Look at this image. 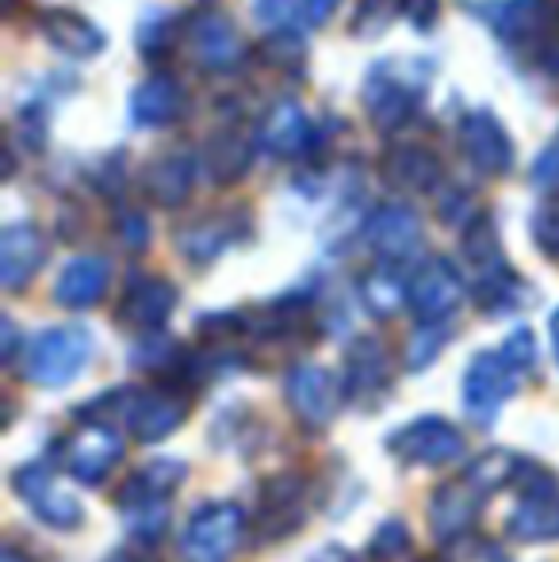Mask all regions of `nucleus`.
Segmentation results:
<instances>
[{
    "mask_svg": "<svg viewBox=\"0 0 559 562\" xmlns=\"http://www.w3.org/2000/svg\"><path fill=\"white\" fill-rule=\"evenodd\" d=\"M460 146L468 154V161L479 172H491V177L510 172V165H514V146H510L506 126L487 108H476V112L460 119Z\"/></svg>",
    "mask_w": 559,
    "mask_h": 562,
    "instance_id": "nucleus-15",
    "label": "nucleus"
},
{
    "mask_svg": "<svg viewBox=\"0 0 559 562\" xmlns=\"http://www.w3.org/2000/svg\"><path fill=\"white\" fill-rule=\"evenodd\" d=\"M180 35V23L172 12H165V8H154V12L142 15L138 23V46L146 58H161L165 50L172 46V38Z\"/></svg>",
    "mask_w": 559,
    "mask_h": 562,
    "instance_id": "nucleus-33",
    "label": "nucleus"
},
{
    "mask_svg": "<svg viewBox=\"0 0 559 562\" xmlns=\"http://www.w3.org/2000/svg\"><path fill=\"white\" fill-rule=\"evenodd\" d=\"M0 562H27V559H23V555H15V551H4V559H0Z\"/></svg>",
    "mask_w": 559,
    "mask_h": 562,
    "instance_id": "nucleus-47",
    "label": "nucleus"
},
{
    "mask_svg": "<svg viewBox=\"0 0 559 562\" xmlns=\"http://www.w3.org/2000/svg\"><path fill=\"white\" fill-rule=\"evenodd\" d=\"M261 146L272 157H299L306 149H318V126L311 123L306 108L299 100H280L272 115L261 126Z\"/></svg>",
    "mask_w": 559,
    "mask_h": 562,
    "instance_id": "nucleus-19",
    "label": "nucleus"
},
{
    "mask_svg": "<svg viewBox=\"0 0 559 562\" xmlns=\"http://www.w3.org/2000/svg\"><path fill=\"white\" fill-rule=\"evenodd\" d=\"M365 241L383 265L406 260L422 241V218L411 207H403V203H383L365 223Z\"/></svg>",
    "mask_w": 559,
    "mask_h": 562,
    "instance_id": "nucleus-16",
    "label": "nucleus"
},
{
    "mask_svg": "<svg viewBox=\"0 0 559 562\" xmlns=\"http://www.w3.org/2000/svg\"><path fill=\"white\" fill-rule=\"evenodd\" d=\"M406 543H411V536H406V528L403 525H395V520H388V525L380 528V536H376V555H399V551L406 548Z\"/></svg>",
    "mask_w": 559,
    "mask_h": 562,
    "instance_id": "nucleus-40",
    "label": "nucleus"
},
{
    "mask_svg": "<svg viewBox=\"0 0 559 562\" xmlns=\"http://www.w3.org/2000/svg\"><path fill=\"white\" fill-rule=\"evenodd\" d=\"M108 283H112V268L104 257H74L66 268L58 272L54 283V299L69 311H85V306H97L104 299Z\"/></svg>",
    "mask_w": 559,
    "mask_h": 562,
    "instance_id": "nucleus-22",
    "label": "nucleus"
},
{
    "mask_svg": "<svg viewBox=\"0 0 559 562\" xmlns=\"http://www.w3.org/2000/svg\"><path fill=\"white\" fill-rule=\"evenodd\" d=\"M383 172H388L391 184L425 192V188L437 184L440 165H437V157L422 146H395L388 157H383Z\"/></svg>",
    "mask_w": 559,
    "mask_h": 562,
    "instance_id": "nucleus-29",
    "label": "nucleus"
},
{
    "mask_svg": "<svg viewBox=\"0 0 559 562\" xmlns=\"http://www.w3.org/2000/svg\"><path fill=\"white\" fill-rule=\"evenodd\" d=\"M188 92L180 85V77L172 74H154L131 92V123L138 131H161V126L177 123L185 115Z\"/></svg>",
    "mask_w": 559,
    "mask_h": 562,
    "instance_id": "nucleus-17",
    "label": "nucleus"
},
{
    "mask_svg": "<svg viewBox=\"0 0 559 562\" xmlns=\"http://www.w3.org/2000/svg\"><path fill=\"white\" fill-rule=\"evenodd\" d=\"M192 184H195V161L185 149L157 157L146 169V195L157 207H180L188 200V192H192Z\"/></svg>",
    "mask_w": 559,
    "mask_h": 562,
    "instance_id": "nucleus-26",
    "label": "nucleus"
},
{
    "mask_svg": "<svg viewBox=\"0 0 559 562\" xmlns=\"http://www.w3.org/2000/svg\"><path fill=\"white\" fill-rule=\"evenodd\" d=\"M476 15H483L487 27L510 46L533 50L545 43L552 31V4L548 0H494V4H476Z\"/></svg>",
    "mask_w": 559,
    "mask_h": 562,
    "instance_id": "nucleus-10",
    "label": "nucleus"
},
{
    "mask_svg": "<svg viewBox=\"0 0 559 562\" xmlns=\"http://www.w3.org/2000/svg\"><path fill=\"white\" fill-rule=\"evenodd\" d=\"M311 562H357V559H353L345 548H322Z\"/></svg>",
    "mask_w": 559,
    "mask_h": 562,
    "instance_id": "nucleus-43",
    "label": "nucleus"
},
{
    "mask_svg": "<svg viewBox=\"0 0 559 562\" xmlns=\"http://www.w3.org/2000/svg\"><path fill=\"white\" fill-rule=\"evenodd\" d=\"M502 356H506L510 363H514L517 371H529L533 368V360H537V345H533V334L529 329H514L506 340H502V348H499Z\"/></svg>",
    "mask_w": 559,
    "mask_h": 562,
    "instance_id": "nucleus-38",
    "label": "nucleus"
},
{
    "mask_svg": "<svg viewBox=\"0 0 559 562\" xmlns=\"http://www.w3.org/2000/svg\"><path fill=\"white\" fill-rule=\"evenodd\" d=\"M249 161H254V142L238 131H223L211 138L208 149V177L215 184H234V180L246 177Z\"/></svg>",
    "mask_w": 559,
    "mask_h": 562,
    "instance_id": "nucleus-30",
    "label": "nucleus"
},
{
    "mask_svg": "<svg viewBox=\"0 0 559 562\" xmlns=\"http://www.w3.org/2000/svg\"><path fill=\"white\" fill-rule=\"evenodd\" d=\"M433 66L422 58H383L365 74V108L383 131H399L411 123L429 89Z\"/></svg>",
    "mask_w": 559,
    "mask_h": 562,
    "instance_id": "nucleus-1",
    "label": "nucleus"
},
{
    "mask_svg": "<svg viewBox=\"0 0 559 562\" xmlns=\"http://www.w3.org/2000/svg\"><path fill=\"white\" fill-rule=\"evenodd\" d=\"M388 451L411 467H440L463 456V437L445 417H418V422L391 432Z\"/></svg>",
    "mask_w": 559,
    "mask_h": 562,
    "instance_id": "nucleus-9",
    "label": "nucleus"
},
{
    "mask_svg": "<svg viewBox=\"0 0 559 562\" xmlns=\"http://www.w3.org/2000/svg\"><path fill=\"white\" fill-rule=\"evenodd\" d=\"M437 12H440L437 0H403V15H406V20H411L418 31H429V27H433V20H437Z\"/></svg>",
    "mask_w": 559,
    "mask_h": 562,
    "instance_id": "nucleus-41",
    "label": "nucleus"
},
{
    "mask_svg": "<svg viewBox=\"0 0 559 562\" xmlns=\"http://www.w3.org/2000/svg\"><path fill=\"white\" fill-rule=\"evenodd\" d=\"M517 482H522V497L510 513V532L522 543L559 540V482L533 463H525Z\"/></svg>",
    "mask_w": 559,
    "mask_h": 562,
    "instance_id": "nucleus-6",
    "label": "nucleus"
},
{
    "mask_svg": "<svg viewBox=\"0 0 559 562\" xmlns=\"http://www.w3.org/2000/svg\"><path fill=\"white\" fill-rule=\"evenodd\" d=\"M12 490L20 494V502L35 513L43 525L51 528H77L81 525V502L69 494L58 482V474L43 463H23L20 471L12 474Z\"/></svg>",
    "mask_w": 559,
    "mask_h": 562,
    "instance_id": "nucleus-7",
    "label": "nucleus"
},
{
    "mask_svg": "<svg viewBox=\"0 0 559 562\" xmlns=\"http://www.w3.org/2000/svg\"><path fill=\"white\" fill-rule=\"evenodd\" d=\"M548 334H552V348H556V360H559V311L552 314V322H548Z\"/></svg>",
    "mask_w": 559,
    "mask_h": 562,
    "instance_id": "nucleus-46",
    "label": "nucleus"
},
{
    "mask_svg": "<svg viewBox=\"0 0 559 562\" xmlns=\"http://www.w3.org/2000/svg\"><path fill=\"white\" fill-rule=\"evenodd\" d=\"M177 306V288L161 276H131L127 291L120 299V322H127L131 329H161L165 318Z\"/></svg>",
    "mask_w": 559,
    "mask_h": 562,
    "instance_id": "nucleus-18",
    "label": "nucleus"
},
{
    "mask_svg": "<svg viewBox=\"0 0 559 562\" xmlns=\"http://www.w3.org/2000/svg\"><path fill=\"white\" fill-rule=\"evenodd\" d=\"M337 0H257V20L277 35H303L334 15Z\"/></svg>",
    "mask_w": 559,
    "mask_h": 562,
    "instance_id": "nucleus-24",
    "label": "nucleus"
},
{
    "mask_svg": "<svg viewBox=\"0 0 559 562\" xmlns=\"http://www.w3.org/2000/svg\"><path fill=\"white\" fill-rule=\"evenodd\" d=\"M391 363L380 340H357L345 356V391L353 398H376L388 386Z\"/></svg>",
    "mask_w": 559,
    "mask_h": 562,
    "instance_id": "nucleus-27",
    "label": "nucleus"
},
{
    "mask_svg": "<svg viewBox=\"0 0 559 562\" xmlns=\"http://www.w3.org/2000/svg\"><path fill=\"white\" fill-rule=\"evenodd\" d=\"M123 169H127V157H123V154L104 157V169H100V177H97L100 192H104V195H112L115 188L123 184Z\"/></svg>",
    "mask_w": 559,
    "mask_h": 562,
    "instance_id": "nucleus-42",
    "label": "nucleus"
},
{
    "mask_svg": "<svg viewBox=\"0 0 559 562\" xmlns=\"http://www.w3.org/2000/svg\"><path fill=\"white\" fill-rule=\"evenodd\" d=\"M242 536H246V513L234 502H208L188 517L180 551L188 562H226L238 551Z\"/></svg>",
    "mask_w": 559,
    "mask_h": 562,
    "instance_id": "nucleus-5",
    "label": "nucleus"
},
{
    "mask_svg": "<svg viewBox=\"0 0 559 562\" xmlns=\"http://www.w3.org/2000/svg\"><path fill=\"white\" fill-rule=\"evenodd\" d=\"M533 237H537V245L548 257L559 252V195H552V200L537 211V218H533Z\"/></svg>",
    "mask_w": 559,
    "mask_h": 562,
    "instance_id": "nucleus-37",
    "label": "nucleus"
},
{
    "mask_svg": "<svg viewBox=\"0 0 559 562\" xmlns=\"http://www.w3.org/2000/svg\"><path fill=\"white\" fill-rule=\"evenodd\" d=\"M108 562H149V559L146 555H135V551H115V555L108 559Z\"/></svg>",
    "mask_w": 559,
    "mask_h": 562,
    "instance_id": "nucleus-45",
    "label": "nucleus"
},
{
    "mask_svg": "<svg viewBox=\"0 0 559 562\" xmlns=\"http://www.w3.org/2000/svg\"><path fill=\"white\" fill-rule=\"evenodd\" d=\"M238 237H242V215H203V218H195L192 226L180 229L177 245L188 260L208 265V260H215L219 252L231 241H238Z\"/></svg>",
    "mask_w": 559,
    "mask_h": 562,
    "instance_id": "nucleus-25",
    "label": "nucleus"
},
{
    "mask_svg": "<svg viewBox=\"0 0 559 562\" xmlns=\"http://www.w3.org/2000/svg\"><path fill=\"white\" fill-rule=\"evenodd\" d=\"M445 340H448V329L440 326V322H437V326L422 322V329H414L411 345H406V368H411V371L429 368V363L440 356V348H445Z\"/></svg>",
    "mask_w": 559,
    "mask_h": 562,
    "instance_id": "nucleus-34",
    "label": "nucleus"
},
{
    "mask_svg": "<svg viewBox=\"0 0 559 562\" xmlns=\"http://www.w3.org/2000/svg\"><path fill=\"white\" fill-rule=\"evenodd\" d=\"M46 241L31 223H12L0 234V283L4 291H20L43 268Z\"/></svg>",
    "mask_w": 559,
    "mask_h": 562,
    "instance_id": "nucleus-21",
    "label": "nucleus"
},
{
    "mask_svg": "<svg viewBox=\"0 0 559 562\" xmlns=\"http://www.w3.org/2000/svg\"><path fill=\"white\" fill-rule=\"evenodd\" d=\"M533 184H537L540 192L559 195V131L548 138V146L540 149L537 161H533Z\"/></svg>",
    "mask_w": 559,
    "mask_h": 562,
    "instance_id": "nucleus-36",
    "label": "nucleus"
},
{
    "mask_svg": "<svg viewBox=\"0 0 559 562\" xmlns=\"http://www.w3.org/2000/svg\"><path fill=\"white\" fill-rule=\"evenodd\" d=\"M517 379H522V371H517L502 352L471 356L468 371H463V386H460L468 422L479 425V429H491V425L499 422L502 402L517 391Z\"/></svg>",
    "mask_w": 559,
    "mask_h": 562,
    "instance_id": "nucleus-4",
    "label": "nucleus"
},
{
    "mask_svg": "<svg viewBox=\"0 0 559 562\" xmlns=\"http://www.w3.org/2000/svg\"><path fill=\"white\" fill-rule=\"evenodd\" d=\"M525 471V463L514 456V451L506 448H494V451H483L479 459H471V467L463 471V479L471 482L476 490H483V494H494V490L510 486V482H517Z\"/></svg>",
    "mask_w": 559,
    "mask_h": 562,
    "instance_id": "nucleus-32",
    "label": "nucleus"
},
{
    "mask_svg": "<svg viewBox=\"0 0 559 562\" xmlns=\"http://www.w3.org/2000/svg\"><path fill=\"white\" fill-rule=\"evenodd\" d=\"M38 31H43L54 50L69 54V58H97L108 46V35L97 23L77 12H62V8H51V12L38 15Z\"/></svg>",
    "mask_w": 559,
    "mask_h": 562,
    "instance_id": "nucleus-23",
    "label": "nucleus"
},
{
    "mask_svg": "<svg viewBox=\"0 0 559 562\" xmlns=\"http://www.w3.org/2000/svg\"><path fill=\"white\" fill-rule=\"evenodd\" d=\"M188 417V398L185 391L161 383L149 391H127V409L123 422L138 440H165L180 422Z\"/></svg>",
    "mask_w": 559,
    "mask_h": 562,
    "instance_id": "nucleus-11",
    "label": "nucleus"
},
{
    "mask_svg": "<svg viewBox=\"0 0 559 562\" xmlns=\"http://www.w3.org/2000/svg\"><path fill=\"white\" fill-rule=\"evenodd\" d=\"M97 340L85 326H51L23 348V379L35 386H66L89 368Z\"/></svg>",
    "mask_w": 559,
    "mask_h": 562,
    "instance_id": "nucleus-3",
    "label": "nucleus"
},
{
    "mask_svg": "<svg viewBox=\"0 0 559 562\" xmlns=\"http://www.w3.org/2000/svg\"><path fill=\"white\" fill-rule=\"evenodd\" d=\"M460 299H463V280L452 268V260L433 257L411 276V306L422 322H429V326L445 322L448 314L460 306Z\"/></svg>",
    "mask_w": 559,
    "mask_h": 562,
    "instance_id": "nucleus-14",
    "label": "nucleus"
},
{
    "mask_svg": "<svg viewBox=\"0 0 559 562\" xmlns=\"http://www.w3.org/2000/svg\"><path fill=\"white\" fill-rule=\"evenodd\" d=\"M120 459H123V440L104 422H81L62 440V467L77 482H100Z\"/></svg>",
    "mask_w": 559,
    "mask_h": 562,
    "instance_id": "nucleus-8",
    "label": "nucleus"
},
{
    "mask_svg": "<svg viewBox=\"0 0 559 562\" xmlns=\"http://www.w3.org/2000/svg\"><path fill=\"white\" fill-rule=\"evenodd\" d=\"M360 299L376 318H391L403 303H411V283L399 276V268L380 265L360 280Z\"/></svg>",
    "mask_w": 559,
    "mask_h": 562,
    "instance_id": "nucleus-31",
    "label": "nucleus"
},
{
    "mask_svg": "<svg viewBox=\"0 0 559 562\" xmlns=\"http://www.w3.org/2000/svg\"><path fill=\"white\" fill-rule=\"evenodd\" d=\"M445 562H506L499 543L491 540H479V536H460V540L448 543Z\"/></svg>",
    "mask_w": 559,
    "mask_h": 562,
    "instance_id": "nucleus-35",
    "label": "nucleus"
},
{
    "mask_svg": "<svg viewBox=\"0 0 559 562\" xmlns=\"http://www.w3.org/2000/svg\"><path fill=\"white\" fill-rule=\"evenodd\" d=\"M115 229H120V241L127 245V249H146V241H149L146 215H138V211H123V215L115 218Z\"/></svg>",
    "mask_w": 559,
    "mask_h": 562,
    "instance_id": "nucleus-39",
    "label": "nucleus"
},
{
    "mask_svg": "<svg viewBox=\"0 0 559 562\" xmlns=\"http://www.w3.org/2000/svg\"><path fill=\"white\" fill-rule=\"evenodd\" d=\"M15 348H20V345H15V326L4 318V360H8V363L15 360Z\"/></svg>",
    "mask_w": 559,
    "mask_h": 562,
    "instance_id": "nucleus-44",
    "label": "nucleus"
},
{
    "mask_svg": "<svg viewBox=\"0 0 559 562\" xmlns=\"http://www.w3.org/2000/svg\"><path fill=\"white\" fill-rule=\"evenodd\" d=\"M188 50H192L195 66H203L208 74H231L246 58V43H242L238 27L215 12H200L188 23Z\"/></svg>",
    "mask_w": 559,
    "mask_h": 562,
    "instance_id": "nucleus-12",
    "label": "nucleus"
},
{
    "mask_svg": "<svg viewBox=\"0 0 559 562\" xmlns=\"http://www.w3.org/2000/svg\"><path fill=\"white\" fill-rule=\"evenodd\" d=\"M180 479H185V467L177 459H157V463L142 467L138 474H131V482L120 490V513L138 543L161 540L165 517H169V494Z\"/></svg>",
    "mask_w": 559,
    "mask_h": 562,
    "instance_id": "nucleus-2",
    "label": "nucleus"
},
{
    "mask_svg": "<svg viewBox=\"0 0 559 562\" xmlns=\"http://www.w3.org/2000/svg\"><path fill=\"white\" fill-rule=\"evenodd\" d=\"M483 490H476L468 479H452L445 482V486L433 494L429 502V525L433 532L440 536V540H460V536H468L471 520L479 517V505H483Z\"/></svg>",
    "mask_w": 559,
    "mask_h": 562,
    "instance_id": "nucleus-20",
    "label": "nucleus"
},
{
    "mask_svg": "<svg viewBox=\"0 0 559 562\" xmlns=\"http://www.w3.org/2000/svg\"><path fill=\"white\" fill-rule=\"evenodd\" d=\"M303 520V482L299 479H277L265 490L261 502V532L265 536H288Z\"/></svg>",
    "mask_w": 559,
    "mask_h": 562,
    "instance_id": "nucleus-28",
    "label": "nucleus"
},
{
    "mask_svg": "<svg viewBox=\"0 0 559 562\" xmlns=\"http://www.w3.org/2000/svg\"><path fill=\"white\" fill-rule=\"evenodd\" d=\"M288 402L299 422L311 425V429H322V425L334 422L342 386H337L334 371H326L322 363H295L288 371Z\"/></svg>",
    "mask_w": 559,
    "mask_h": 562,
    "instance_id": "nucleus-13",
    "label": "nucleus"
}]
</instances>
